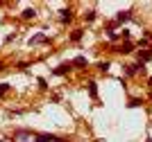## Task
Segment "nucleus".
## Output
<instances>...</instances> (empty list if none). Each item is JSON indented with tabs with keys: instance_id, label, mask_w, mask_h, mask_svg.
<instances>
[{
	"instance_id": "1",
	"label": "nucleus",
	"mask_w": 152,
	"mask_h": 142,
	"mask_svg": "<svg viewBox=\"0 0 152 142\" xmlns=\"http://www.w3.org/2000/svg\"><path fill=\"white\" fill-rule=\"evenodd\" d=\"M14 142H37V136L20 131V133H16V136H14Z\"/></svg>"
}]
</instances>
